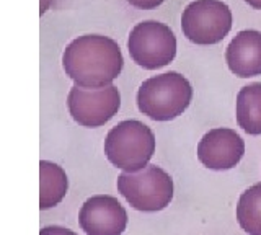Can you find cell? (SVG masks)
Returning <instances> with one entry per match:
<instances>
[{
    "label": "cell",
    "instance_id": "cell-1",
    "mask_svg": "<svg viewBox=\"0 0 261 235\" xmlns=\"http://www.w3.org/2000/svg\"><path fill=\"white\" fill-rule=\"evenodd\" d=\"M62 67L75 85L101 88L118 79L124 59L114 39L103 35H84L65 46Z\"/></svg>",
    "mask_w": 261,
    "mask_h": 235
},
{
    "label": "cell",
    "instance_id": "cell-2",
    "mask_svg": "<svg viewBox=\"0 0 261 235\" xmlns=\"http://www.w3.org/2000/svg\"><path fill=\"white\" fill-rule=\"evenodd\" d=\"M193 87L178 72H163L147 79L137 92V108L153 121H171L188 110Z\"/></svg>",
    "mask_w": 261,
    "mask_h": 235
},
{
    "label": "cell",
    "instance_id": "cell-3",
    "mask_svg": "<svg viewBox=\"0 0 261 235\" xmlns=\"http://www.w3.org/2000/svg\"><path fill=\"white\" fill-rule=\"evenodd\" d=\"M155 152V136L152 129L136 119L121 121L110 129L105 139V155L111 164L133 173L149 165Z\"/></svg>",
    "mask_w": 261,
    "mask_h": 235
},
{
    "label": "cell",
    "instance_id": "cell-4",
    "mask_svg": "<svg viewBox=\"0 0 261 235\" xmlns=\"http://www.w3.org/2000/svg\"><path fill=\"white\" fill-rule=\"evenodd\" d=\"M118 190L130 206L144 213L165 209L173 199V180L163 168L147 165L133 173L118 176Z\"/></svg>",
    "mask_w": 261,
    "mask_h": 235
},
{
    "label": "cell",
    "instance_id": "cell-5",
    "mask_svg": "<svg viewBox=\"0 0 261 235\" xmlns=\"http://www.w3.org/2000/svg\"><path fill=\"white\" fill-rule=\"evenodd\" d=\"M127 49L139 67L157 70L173 62L178 43L168 25L157 20H145L130 30Z\"/></svg>",
    "mask_w": 261,
    "mask_h": 235
},
{
    "label": "cell",
    "instance_id": "cell-6",
    "mask_svg": "<svg viewBox=\"0 0 261 235\" xmlns=\"http://www.w3.org/2000/svg\"><path fill=\"white\" fill-rule=\"evenodd\" d=\"M181 30L194 44H217L232 30V10L222 0H194L181 13Z\"/></svg>",
    "mask_w": 261,
    "mask_h": 235
},
{
    "label": "cell",
    "instance_id": "cell-7",
    "mask_svg": "<svg viewBox=\"0 0 261 235\" xmlns=\"http://www.w3.org/2000/svg\"><path fill=\"white\" fill-rule=\"evenodd\" d=\"M69 113L75 123L85 127H100L116 115L121 108L118 87L84 88L73 85L67 96Z\"/></svg>",
    "mask_w": 261,
    "mask_h": 235
},
{
    "label": "cell",
    "instance_id": "cell-8",
    "mask_svg": "<svg viewBox=\"0 0 261 235\" xmlns=\"http://www.w3.org/2000/svg\"><path fill=\"white\" fill-rule=\"evenodd\" d=\"M79 222L87 235H121L127 227V213L118 198L95 194L82 204Z\"/></svg>",
    "mask_w": 261,
    "mask_h": 235
},
{
    "label": "cell",
    "instance_id": "cell-9",
    "mask_svg": "<svg viewBox=\"0 0 261 235\" xmlns=\"http://www.w3.org/2000/svg\"><path fill=\"white\" fill-rule=\"evenodd\" d=\"M243 153V139L227 127L212 129L198 144V159L209 170H230L239 165Z\"/></svg>",
    "mask_w": 261,
    "mask_h": 235
},
{
    "label": "cell",
    "instance_id": "cell-10",
    "mask_svg": "<svg viewBox=\"0 0 261 235\" xmlns=\"http://www.w3.org/2000/svg\"><path fill=\"white\" fill-rule=\"evenodd\" d=\"M225 62L237 77L261 75V31L243 30L237 33L225 49Z\"/></svg>",
    "mask_w": 261,
    "mask_h": 235
},
{
    "label": "cell",
    "instance_id": "cell-11",
    "mask_svg": "<svg viewBox=\"0 0 261 235\" xmlns=\"http://www.w3.org/2000/svg\"><path fill=\"white\" fill-rule=\"evenodd\" d=\"M69 190L67 175L61 165L49 160L39 162V209L57 206Z\"/></svg>",
    "mask_w": 261,
    "mask_h": 235
},
{
    "label": "cell",
    "instance_id": "cell-12",
    "mask_svg": "<svg viewBox=\"0 0 261 235\" xmlns=\"http://www.w3.org/2000/svg\"><path fill=\"white\" fill-rule=\"evenodd\" d=\"M237 124L247 134H261V82L245 85L237 95Z\"/></svg>",
    "mask_w": 261,
    "mask_h": 235
},
{
    "label": "cell",
    "instance_id": "cell-13",
    "mask_svg": "<svg viewBox=\"0 0 261 235\" xmlns=\"http://www.w3.org/2000/svg\"><path fill=\"white\" fill-rule=\"evenodd\" d=\"M237 221L248 235H261V183L250 186L240 196Z\"/></svg>",
    "mask_w": 261,
    "mask_h": 235
},
{
    "label": "cell",
    "instance_id": "cell-14",
    "mask_svg": "<svg viewBox=\"0 0 261 235\" xmlns=\"http://www.w3.org/2000/svg\"><path fill=\"white\" fill-rule=\"evenodd\" d=\"M165 0H127L129 5L136 7V9L139 10H153L157 9V7H160Z\"/></svg>",
    "mask_w": 261,
    "mask_h": 235
},
{
    "label": "cell",
    "instance_id": "cell-15",
    "mask_svg": "<svg viewBox=\"0 0 261 235\" xmlns=\"http://www.w3.org/2000/svg\"><path fill=\"white\" fill-rule=\"evenodd\" d=\"M39 235H77V233L62 225H46L39 230Z\"/></svg>",
    "mask_w": 261,
    "mask_h": 235
},
{
    "label": "cell",
    "instance_id": "cell-16",
    "mask_svg": "<svg viewBox=\"0 0 261 235\" xmlns=\"http://www.w3.org/2000/svg\"><path fill=\"white\" fill-rule=\"evenodd\" d=\"M250 7H253L255 10H261V0H245Z\"/></svg>",
    "mask_w": 261,
    "mask_h": 235
}]
</instances>
